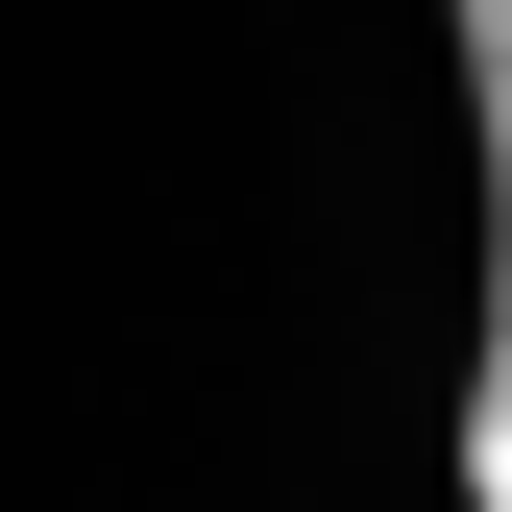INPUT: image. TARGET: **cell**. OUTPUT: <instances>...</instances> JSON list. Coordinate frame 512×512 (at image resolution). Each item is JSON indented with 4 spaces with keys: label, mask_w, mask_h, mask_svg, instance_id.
Masks as SVG:
<instances>
[{
    "label": "cell",
    "mask_w": 512,
    "mask_h": 512,
    "mask_svg": "<svg viewBox=\"0 0 512 512\" xmlns=\"http://www.w3.org/2000/svg\"><path fill=\"white\" fill-rule=\"evenodd\" d=\"M464 98H488V391H464V512H512V0H464Z\"/></svg>",
    "instance_id": "obj_1"
}]
</instances>
